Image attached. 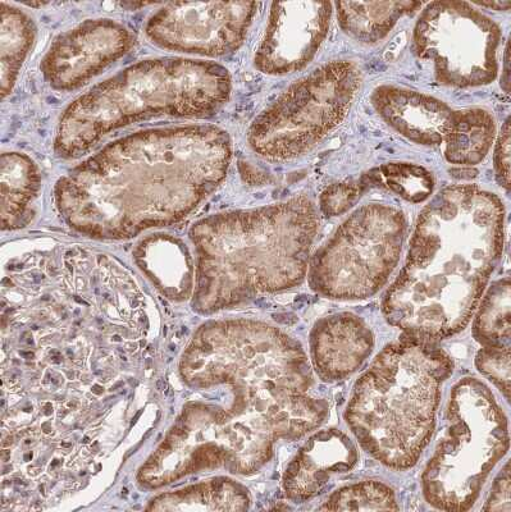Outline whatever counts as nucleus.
Here are the masks:
<instances>
[{"mask_svg":"<svg viewBox=\"0 0 511 512\" xmlns=\"http://www.w3.org/2000/svg\"><path fill=\"white\" fill-rule=\"evenodd\" d=\"M232 141L212 125L150 128L104 146L59 178L58 212L93 239L123 240L190 216L227 177Z\"/></svg>","mask_w":511,"mask_h":512,"instance_id":"nucleus-1","label":"nucleus"},{"mask_svg":"<svg viewBox=\"0 0 511 512\" xmlns=\"http://www.w3.org/2000/svg\"><path fill=\"white\" fill-rule=\"evenodd\" d=\"M505 207L476 185L445 187L419 214L403 269L382 312L404 336L436 342L458 335L503 259Z\"/></svg>","mask_w":511,"mask_h":512,"instance_id":"nucleus-2","label":"nucleus"},{"mask_svg":"<svg viewBox=\"0 0 511 512\" xmlns=\"http://www.w3.org/2000/svg\"><path fill=\"white\" fill-rule=\"evenodd\" d=\"M321 218L307 196L249 210L213 214L194 224L196 306L216 312L260 294L300 286Z\"/></svg>","mask_w":511,"mask_h":512,"instance_id":"nucleus-3","label":"nucleus"},{"mask_svg":"<svg viewBox=\"0 0 511 512\" xmlns=\"http://www.w3.org/2000/svg\"><path fill=\"white\" fill-rule=\"evenodd\" d=\"M232 80L216 62L145 59L73 100L58 122L54 150L76 159L104 137L150 118L212 117L230 100Z\"/></svg>","mask_w":511,"mask_h":512,"instance_id":"nucleus-4","label":"nucleus"},{"mask_svg":"<svg viewBox=\"0 0 511 512\" xmlns=\"http://www.w3.org/2000/svg\"><path fill=\"white\" fill-rule=\"evenodd\" d=\"M454 363L435 342L404 336L387 345L355 383L345 422L374 460L408 470L430 445L442 386Z\"/></svg>","mask_w":511,"mask_h":512,"instance_id":"nucleus-5","label":"nucleus"},{"mask_svg":"<svg viewBox=\"0 0 511 512\" xmlns=\"http://www.w3.org/2000/svg\"><path fill=\"white\" fill-rule=\"evenodd\" d=\"M444 436L422 475L423 496L442 511H468L509 450L508 418L487 384L463 378L447 408Z\"/></svg>","mask_w":511,"mask_h":512,"instance_id":"nucleus-6","label":"nucleus"},{"mask_svg":"<svg viewBox=\"0 0 511 512\" xmlns=\"http://www.w3.org/2000/svg\"><path fill=\"white\" fill-rule=\"evenodd\" d=\"M362 81L351 61L323 64L301 77L250 125V149L269 162L303 157L345 120Z\"/></svg>","mask_w":511,"mask_h":512,"instance_id":"nucleus-7","label":"nucleus"},{"mask_svg":"<svg viewBox=\"0 0 511 512\" xmlns=\"http://www.w3.org/2000/svg\"><path fill=\"white\" fill-rule=\"evenodd\" d=\"M406 233L403 210L377 203L354 210L310 258V288L337 301L377 295L398 267Z\"/></svg>","mask_w":511,"mask_h":512,"instance_id":"nucleus-8","label":"nucleus"},{"mask_svg":"<svg viewBox=\"0 0 511 512\" xmlns=\"http://www.w3.org/2000/svg\"><path fill=\"white\" fill-rule=\"evenodd\" d=\"M501 38L500 26L473 4L449 0L422 8L413 47L419 59L432 63L441 85L477 88L496 80Z\"/></svg>","mask_w":511,"mask_h":512,"instance_id":"nucleus-9","label":"nucleus"},{"mask_svg":"<svg viewBox=\"0 0 511 512\" xmlns=\"http://www.w3.org/2000/svg\"><path fill=\"white\" fill-rule=\"evenodd\" d=\"M258 3H168L150 16L145 34L157 47L209 58L235 53L243 45Z\"/></svg>","mask_w":511,"mask_h":512,"instance_id":"nucleus-10","label":"nucleus"},{"mask_svg":"<svg viewBox=\"0 0 511 512\" xmlns=\"http://www.w3.org/2000/svg\"><path fill=\"white\" fill-rule=\"evenodd\" d=\"M135 44V35L121 22L86 20L53 40L40 71L50 88L67 93L82 88L127 56Z\"/></svg>","mask_w":511,"mask_h":512,"instance_id":"nucleus-11","label":"nucleus"},{"mask_svg":"<svg viewBox=\"0 0 511 512\" xmlns=\"http://www.w3.org/2000/svg\"><path fill=\"white\" fill-rule=\"evenodd\" d=\"M332 13L327 2L273 3L254 57L257 70L268 76L304 70L327 38Z\"/></svg>","mask_w":511,"mask_h":512,"instance_id":"nucleus-12","label":"nucleus"},{"mask_svg":"<svg viewBox=\"0 0 511 512\" xmlns=\"http://www.w3.org/2000/svg\"><path fill=\"white\" fill-rule=\"evenodd\" d=\"M373 349L372 329L357 314L328 315L310 333V364L326 383L353 376L371 358Z\"/></svg>","mask_w":511,"mask_h":512,"instance_id":"nucleus-13","label":"nucleus"},{"mask_svg":"<svg viewBox=\"0 0 511 512\" xmlns=\"http://www.w3.org/2000/svg\"><path fill=\"white\" fill-rule=\"evenodd\" d=\"M359 463L357 445L337 428L322 429L305 443L284 475L286 496L294 501L316 497L333 477Z\"/></svg>","mask_w":511,"mask_h":512,"instance_id":"nucleus-14","label":"nucleus"},{"mask_svg":"<svg viewBox=\"0 0 511 512\" xmlns=\"http://www.w3.org/2000/svg\"><path fill=\"white\" fill-rule=\"evenodd\" d=\"M372 104L387 125L422 146L444 144L455 111L435 96L392 85L374 90Z\"/></svg>","mask_w":511,"mask_h":512,"instance_id":"nucleus-15","label":"nucleus"},{"mask_svg":"<svg viewBox=\"0 0 511 512\" xmlns=\"http://www.w3.org/2000/svg\"><path fill=\"white\" fill-rule=\"evenodd\" d=\"M3 231L24 228L34 217L33 205L41 189L38 164L29 155L7 152L0 158Z\"/></svg>","mask_w":511,"mask_h":512,"instance_id":"nucleus-16","label":"nucleus"},{"mask_svg":"<svg viewBox=\"0 0 511 512\" xmlns=\"http://www.w3.org/2000/svg\"><path fill=\"white\" fill-rule=\"evenodd\" d=\"M422 2H339L337 21L351 39L363 44L380 43L401 18L422 9Z\"/></svg>","mask_w":511,"mask_h":512,"instance_id":"nucleus-17","label":"nucleus"},{"mask_svg":"<svg viewBox=\"0 0 511 512\" xmlns=\"http://www.w3.org/2000/svg\"><path fill=\"white\" fill-rule=\"evenodd\" d=\"M495 136V118L486 109L454 111L442 144L445 158L455 166H477L490 153Z\"/></svg>","mask_w":511,"mask_h":512,"instance_id":"nucleus-18","label":"nucleus"},{"mask_svg":"<svg viewBox=\"0 0 511 512\" xmlns=\"http://www.w3.org/2000/svg\"><path fill=\"white\" fill-rule=\"evenodd\" d=\"M36 27L31 17L12 4L2 3L0 27V91L6 99L33 48Z\"/></svg>","mask_w":511,"mask_h":512,"instance_id":"nucleus-19","label":"nucleus"},{"mask_svg":"<svg viewBox=\"0 0 511 512\" xmlns=\"http://www.w3.org/2000/svg\"><path fill=\"white\" fill-rule=\"evenodd\" d=\"M473 337L482 347H510V278L496 281L479 301Z\"/></svg>","mask_w":511,"mask_h":512,"instance_id":"nucleus-20","label":"nucleus"},{"mask_svg":"<svg viewBox=\"0 0 511 512\" xmlns=\"http://www.w3.org/2000/svg\"><path fill=\"white\" fill-rule=\"evenodd\" d=\"M322 511H398L394 489L378 480L350 484L333 492Z\"/></svg>","mask_w":511,"mask_h":512,"instance_id":"nucleus-21","label":"nucleus"},{"mask_svg":"<svg viewBox=\"0 0 511 512\" xmlns=\"http://www.w3.org/2000/svg\"><path fill=\"white\" fill-rule=\"evenodd\" d=\"M381 189L399 195L409 203H423L431 198L435 189L432 173L410 163H389L377 168Z\"/></svg>","mask_w":511,"mask_h":512,"instance_id":"nucleus-22","label":"nucleus"},{"mask_svg":"<svg viewBox=\"0 0 511 512\" xmlns=\"http://www.w3.org/2000/svg\"><path fill=\"white\" fill-rule=\"evenodd\" d=\"M377 187L373 171L365 173L359 180L331 185L319 198V210L323 216L339 217L348 213L368 190Z\"/></svg>","mask_w":511,"mask_h":512,"instance_id":"nucleus-23","label":"nucleus"},{"mask_svg":"<svg viewBox=\"0 0 511 512\" xmlns=\"http://www.w3.org/2000/svg\"><path fill=\"white\" fill-rule=\"evenodd\" d=\"M476 365L479 372L490 379L509 401L510 347H483L477 354Z\"/></svg>","mask_w":511,"mask_h":512,"instance_id":"nucleus-24","label":"nucleus"},{"mask_svg":"<svg viewBox=\"0 0 511 512\" xmlns=\"http://www.w3.org/2000/svg\"><path fill=\"white\" fill-rule=\"evenodd\" d=\"M510 120H506L499 136H497L494 150V167L496 180L506 191L510 190Z\"/></svg>","mask_w":511,"mask_h":512,"instance_id":"nucleus-25","label":"nucleus"},{"mask_svg":"<svg viewBox=\"0 0 511 512\" xmlns=\"http://www.w3.org/2000/svg\"><path fill=\"white\" fill-rule=\"evenodd\" d=\"M485 511H510V463H506L504 469L495 479L494 486L488 495Z\"/></svg>","mask_w":511,"mask_h":512,"instance_id":"nucleus-26","label":"nucleus"},{"mask_svg":"<svg viewBox=\"0 0 511 512\" xmlns=\"http://www.w3.org/2000/svg\"><path fill=\"white\" fill-rule=\"evenodd\" d=\"M239 168L241 177H243L244 181L248 182L250 186H264L272 184V178L268 176V173L260 171V169L254 167L253 164L240 162Z\"/></svg>","mask_w":511,"mask_h":512,"instance_id":"nucleus-27","label":"nucleus"},{"mask_svg":"<svg viewBox=\"0 0 511 512\" xmlns=\"http://www.w3.org/2000/svg\"><path fill=\"white\" fill-rule=\"evenodd\" d=\"M472 4L477 7L495 9V11H509L511 6L510 2H474Z\"/></svg>","mask_w":511,"mask_h":512,"instance_id":"nucleus-28","label":"nucleus"},{"mask_svg":"<svg viewBox=\"0 0 511 512\" xmlns=\"http://www.w3.org/2000/svg\"><path fill=\"white\" fill-rule=\"evenodd\" d=\"M168 388L166 381L164 379H158L157 381V390L166 391Z\"/></svg>","mask_w":511,"mask_h":512,"instance_id":"nucleus-29","label":"nucleus"},{"mask_svg":"<svg viewBox=\"0 0 511 512\" xmlns=\"http://www.w3.org/2000/svg\"><path fill=\"white\" fill-rule=\"evenodd\" d=\"M161 448L164 451H171L172 450V442L171 441H164L162 443Z\"/></svg>","mask_w":511,"mask_h":512,"instance_id":"nucleus-30","label":"nucleus"},{"mask_svg":"<svg viewBox=\"0 0 511 512\" xmlns=\"http://www.w3.org/2000/svg\"><path fill=\"white\" fill-rule=\"evenodd\" d=\"M93 392L95 393H98V395H100V393H102V387H99V386H94L93 387Z\"/></svg>","mask_w":511,"mask_h":512,"instance_id":"nucleus-31","label":"nucleus"},{"mask_svg":"<svg viewBox=\"0 0 511 512\" xmlns=\"http://www.w3.org/2000/svg\"><path fill=\"white\" fill-rule=\"evenodd\" d=\"M21 355L22 356H29V358H33V356H34L33 352H29V354H27V352H21Z\"/></svg>","mask_w":511,"mask_h":512,"instance_id":"nucleus-32","label":"nucleus"},{"mask_svg":"<svg viewBox=\"0 0 511 512\" xmlns=\"http://www.w3.org/2000/svg\"><path fill=\"white\" fill-rule=\"evenodd\" d=\"M113 340H114V341H117V342H120V341H121V338H120V336H114Z\"/></svg>","mask_w":511,"mask_h":512,"instance_id":"nucleus-33","label":"nucleus"},{"mask_svg":"<svg viewBox=\"0 0 511 512\" xmlns=\"http://www.w3.org/2000/svg\"><path fill=\"white\" fill-rule=\"evenodd\" d=\"M62 446H63V447H71L72 445H71V443H63V445H62Z\"/></svg>","mask_w":511,"mask_h":512,"instance_id":"nucleus-34","label":"nucleus"},{"mask_svg":"<svg viewBox=\"0 0 511 512\" xmlns=\"http://www.w3.org/2000/svg\"><path fill=\"white\" fill-rule=\"evenodd\" d=\"M89 442V438L88 437H85L84 438V443H88Z\"/></svg>","mask_w":511,"mask_h":512,"instance_id":"nucleus-35","label":"nucleus"},{"mask_svg":"<svg viewBox=\"0 0 511 512\" xmlns=\"http://www.w3.org/2000/svg\"><path fill=\"white\" fill-rule=\"evenodd\" d=\"M30 457H33V455H31V454H30V455H26V456H25V459H26V460H27V459H30Z\"/></svg>","mask_w":511,"mask_h":512,"instance_id":"nucleus-36","label":"nucleus"}]
</instances>
